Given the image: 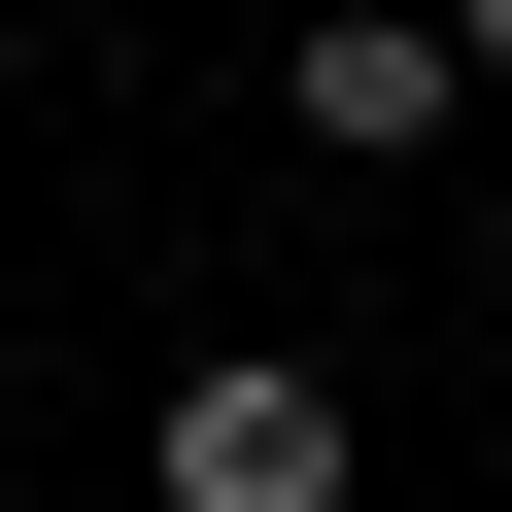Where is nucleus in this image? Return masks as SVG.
I'll use <instances>...</instances> for the list:
<instances>
[{
	"label": "nucleus",
	"instance_id": "obj_1",
	"mask_svg": "<svg viewBox=\"0 0 512 512\" xmlns=\"http://www.w3.org/2000/svg\"><path fill=\"white\" fill-rule=\"evenodd\" d=\"M171 512H342V376L308 342H205L171 376Z\"/></svg>",
	"mask_w": 512,
	"mask_h": 512
},
{
	"label": "nucleus",
	"instance_id": "obj_2",
	"mask_svg": "<svg viewBox=\"0 0 512 512\" xmlns=\"http://www.w3.org/2000/svg\"><path fill=\"white\" fill-rule=\"evenodd\" d=\"M274 103H308V137H342V171H410V137H444V103H478V35H444V0H342V35H308V69H274Z\"/></svg>",
	"mask_w": 512,
	"mask_h": 512
}]
</instances>
